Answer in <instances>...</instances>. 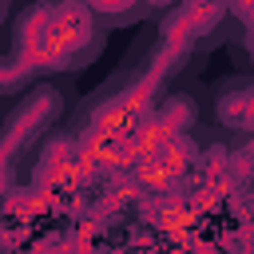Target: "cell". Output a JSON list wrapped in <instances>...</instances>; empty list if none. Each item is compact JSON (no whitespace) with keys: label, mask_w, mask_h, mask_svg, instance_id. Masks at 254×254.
Wrapping results in <instances>:
<instances>
[{"label":"cell","mask_w":254,"mask_h":254,"mask_svg":"<svg viewBox=\"0 0 254 254\" xmlns=\"http://www.w3.org/2000/svg\"><path fill=\"white\" fill-rule=\"evenodd\" d=\"M155 4H159V0H155Z\"/></svg>","instance_id":"2"},{"label":"cell","mask_w":254,"mask_h":254,"mask_svg":"<svg viewBox=\"0 0 254 254\" xmlns=\"http://www.w3.org/2000/svg\"><path fill=\"white\" fill-rule=\"evenodd\" d=\"M91 8H99V12H119V8H127L131 0H87Z\"/></svg>","instance_id":"1"}]
</instances>
